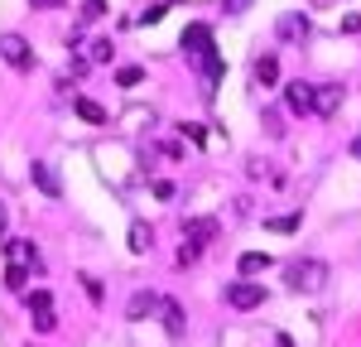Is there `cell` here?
I'll return each mask as SVG.
<instances>
[{
	"label": "cell",
	"instance_id": "1",
	"mask_svg": "<svg viewBox=\"0 0 361 347\" xmlns=\"http://www.w3.org/2000/svg\"><path fill=\"white\" fill-rule=\"evenodd\" d=\"M183 49L197 54V63L207 68V87H217V78H222V54L212 49V29L207 25H188L183 29Z\"/></svg>",
	"mask_w": 361,
	"mask_h": 347
},
{
	"label": "cell",
	"instance_id": "2",
	"mask_svg": "<svg viewBox=\"0 0 361 347\" xmlns=\"http://www.w3.org/2000/svg\"><path fill=\"white\" fill-rule=\"evenodd\" d=\"M323 280H328V265L323 260H289L284 265V289H299V294H308V289H323Z\"/></svg>",
	"mask_w": 361,
	"mask_h": 347
},
{
	"label": "cell",
	"instance_id": "3",
	"mask_svg": "<svg viewBox=\"0 0 361 347\" xmlns=\"http://www.w3.org/2000/svg\"><path fill=\"white\" fill-rule=\"evenodd\" d=\"M0 58L15 73H29L34 68V49H29V39H20V34H0Z\"/></svg>",
	"mask_w": 361,
	"mask_h": 347
},
{
	"label": "cell",
	"instance_id": "4",
	"mask_svg": "<svg viewBox=\"0 0 361 347\" xmlns=\"http://www.w3.org/2000/svg\"><path fill=\"white\" fill-rule=\"evenodd\" d=\"M313 102H318V87L313 83H289L284 87V106L294 116H313Z\"/></svg>",
	"mask_w": 361,
	"mask_h": 347
},
{
	"label": "cell",
	"instance_id": "5",
	"mask_svg": "<svg viewBox=\"0 0 361 347\" xmlns=\"http://www.w3.org/2000/svg\"><path fill=\"white\" fill-rule=\"evenodd\" d=\"M226 304H231V309H241V314H250V309H260V304H265V289L250 285V280H241V285L226 289Z\"/></svg>",
	"mask_w": 361,
	"mask_h": 347
},
{
	"label": "cell",
	"instance_id": "6",
	"mask_svg": "<svg viewBox=\"0 0 361 347\" xmlns=\"http://www.w3.org/2000/svg\"><path fill=\"white\" fill-rule=\"evenodd\" d=\"M5 260L10 265H25V270H39V251H34V241H25V236L5 241Z\"/></svg>",
	"mask_w": 361,
	"mask_h": 347
},
{
	"label": "cell",
	"instance_id": "7",
	"mask_svg": "<svg viewBox=\"0 0 361 347\" xmlns=\"http://www.w3.org/2000/svg\"><path fill=\"white\" fill-rule=\"evenodd\" d=\"M29 178H34V188H44L49 198H63V183H58V174L49 169V164H39V159H34V164H29Z\"/></svg>",
	"mask_w": 361,
	"mask_h": 347
},
{
	"label": "cell",
	"instance_id": "8",
	"mask_svg": "<svg viewBox=\"0 0 361 347\" xmlns=\"http://www.w3.org/2000/svg\"><path fill=\"white\" fill-rule=\"evenodd\" d=\"M159 318H164V333H169V338H183L188 318H183V309H178L173 299H159Z\"/></svg>",
	"mask_w": 361,
	"mask_h": 347
},
{
	"label": "cell",
	"instance_id": "9",
	"mask_svg": "<svg viewBox=\"0 0 361 347\" xmlns=\"http://www.w3.org/2000/svg\"><path fill=\"white\" fill-rule=\"evenodd\" d=\"M154 309H159V294L154 289H140L135 299L126 304V318H145V314H154Z\"/></svg>",
	"mask_w": 361,
	"mask_h": 347
},
{
	"label": "cell",
	"instance_id": "10",
	"mask_svg": "<svg viewBox=\"0 0 361 347\" xmlns=\"http://www.w3.org/2000/svg\"><path fill=\"white\" fill-rule=\"evenodd\" d=\"M279 39L304 44V39H308V20H304V15H284V20H279Z\"/></svg>",
	"mask_w": 361,
	"mask_h": 347
},
{
	"label": "cell",
	"instance_id": "11",
	"mask_svg": "<svg viewBox=\"0 0 361 347\" xmlns=\"http://www.w3.org/2000/svg\"><path fill=\"white\" fill-rule=\"evenodd\" d=\"M183 231H188V241H197V246H202V241H212V236H217V222H212V217H188V222H183Z\"/></svg>",
	"mask_w": 361,
	"mask_h": 347
},
{
	"label": "cell",
	"instance_id": "12",
	"mask_svg": "<svg viewBox=\"0 0 361 347\" xmlns=\"http://www.w3.org/2000/svg\"><path fill=\"white\" fill-rule=\"evenodd\" d=\"M337 102H342V87H318V102H313V116H333L337 111Z\"/></svg>",
	"mask_w": 361,
	"mask_h": 347
},
{
	"label": "cell",
	"instance_id": "13",
	"mask_svg": "<svg viewBox=\"0 0 361 347\" xmlns=\"http://www.w3.org/2000/svg\"><path fill=\"white\" fill-rule=\"evenodd\" d=\"M255 83H265V87H275V83H279V58H270V54L255 58Z\"/></svg>",
	"mask_w": 361,
	"mask_h": 347
},
{
	"label": "cell",
	"instance_id": "14",
	"mask_svg": "<svg viewBox=\"0 0 361 347\" xmlns=\"http://www.w3.org/2000/svg\"><path fill=\"white\" fill-rule=\"evenodd\" d=\"M73 111L82 116V121H92V126H102V121H106V111H102L97 102H87V97H73Z\"/></svg>",
	"mask_w": 361,
	"mask_h": 347
},
{
	"label": "cell",
	"instance_id": "15",
	"mask_svg": "<svg viewBox=\"0 0 361 347\" xmlns=\"http://www.w3.org/2000/svg\"><path fill=\"white\" fill-rule=\"evenodd\" d=\"M149 241H154L149 222H135V227H130V251H140V256H145V251H149Z\"/></svg>",
	"mask_w": 361,
	"mask_h": 347
},
{
	"label": "cell",
	"instance_id": "16",
	"mask_svg": "<svg viewBox=\"0 0 361 347\" xmlns=\"http://www.w3.org/2000/svg\"><path fill=\"white\" fill-rule=\"evenodd\" d=\"M265 265H270L265 251H250V256H241V275H255V270H265Z\"/></svg>",
	"mask_w": 361,
	"mask_h": 347
},
{
	"label": "cell",
	"instance_id": "17",
	"mask_svg": "<svg viewBox=\"0 0 361 347\" xmlns=\"http://www.w3.org/2000/svg\"><path fill=\"white\" fill-rule=\"evenodd\" d=\"M25 280H29L25 265H5V285H10V289H25Z\"/></svg>",
	"mask_w": 361,
	"mask_h": 347
},
{
	"label": "cell",
	"instance_id": "18",
	"mask_svg": "<svg viewBox=\"0 0 361 347\" xmlns=\"http://www.w3.org/2000/svg\"><path fill=\"white\" fill-rule=\"evenodd\" d=\"M116 83H121V87H140V83H145V68H121Z\"/></svg>",
	"mask_w": 361,
	"mask_h": 347
},
{
	"label": "cell",
	"instance_id": "19",
	"mask_svg": "<svg viewBox=\"0 0 361 347\" xmlns=\"http://www.w3.org/2000/svg\"><path fill=\"white\" fill-rule=\"evenodd\" d=\"M82 289H87V299H92V304H102V299H106L102 280H92V275H82Z\"/></svg>",
	"mask_w": 361,
	"mask_h": 347
},
{
	"label": "cell",
	"instance_id": "20",
	"mask_svg": "<svg viewBox=\"0 0 361 347\" xmlns=\"http://www.w3.org/2000/svg\"><path fill=\"white\" fill-rule=\"evenodd\" d=\"M29 309H34V314H39V309H54V294H49V289H34V294H29Z\"/></svg>",
	"mask_w": 361,
	"mask_h": 347
},
{
	"label": "cell",
	"instance_id": "21",
	"mask_svg": "<svg viewBox=\"0 0 361 347\" xmlns=\"http://www.w3.org/2000/svg\"><path fill=\"white\" fill-rule=\"evenodd\" d=\"M270 231H299V212H289V217H275V222H265Z\"/></svg>",
	"mask_w": 361,
	"mask_h": 347
},
{
	"label": "cell",
	"instance_id": "22",
	"mask_svg": "<svg viewBox=\"0 0 361 347\" xmlns=\"http://www.w3.org/2000/svg\"><path fill=\"white\" fill-rule=\"evenodd\" d=\"M34 328H39V333H54L58 323H54V309H39V314H34Z\"/></svg>",
	"mask_w": 361,
	"mask_h": 347
},
{
	"label": "cell",
	"instance_id": "23",
	"mask_svg": "<svg viewBox=\"0 0 361 347\" xmlns=\"http://www.w3.org/2000/svg\"><path fill=\"white\" fill-rule=\"evenodd\" d=\"M178 135H188L193 145H207V130H202V126H188V121L178 126Z\"/></svg>",
	"mask_w": 361,
	"mask_h": 347
},
{
	"label": "cell",
	"instance_id": "24",
	"mask_svg": "<svg viewBox=\"0 0 361 347\" xmlns=\"http://www.w3.org/2000/svg\"><path fill=\"white\" fill-rule=\"evenodd\" d=\"M82 15L87 20H102L106 15V0H82Z\"/></svg>",
	"mask_w": 361,
	"mask_h": 347
},
{
	"label": "cell",
	"instance_id": "25",
	"mask_svg": "<svg viewBox=\"0 0 361 347\" xmlns=\"http://www.w3.org/2000/svg\"><path fill=\"white\" fill-rule=\"evenodd\" d=\"M197 256H202V246H197V241H183V256H178V265H193Z\"/></svg>",
	"mask_w": 361,
	"mask_h": 347
},
{
	"label": "cell",
	"instance_id": "26",
	"mask_svg": "<svg viewBox=\"0 0 361 347\" xmlns=\"http://www.w3.org/2000/svg\"><path fill=\"white\" fill-rule=\"evenodd\" d=\"M92 58L106 63V58H111V39H97V44H92Z\"/></svg>",
	"mask_w": 361,
	"mask_h": 347
},
{
	"label": "cell",
	"instance_id": "27",
	"mask_svg": "<svg viewBox=\"0 0 361 347\" xmlns=\"http://www.w3.org/2000/svg\"><path fill=\"white\" fill-rule=\"evenodd\" d=\"M250 5H255V0H222V10H226V15H246Z\"/></svg>",
	"mask_w": 361,
	"mask_h": 347
},
{
	"label": "cell",
	"instance_id": "28",
	"mask_svg": "<svg viewBox=\"0 0 361 347\" xmlns=\"http://www.w3.org/2000/svg\"><path fill=\"white\" fill-rule=\"evenodd\" d=\"M159 20H164V5H154V10H145V15H140V25H159Z\"/></svg>",
	"mask_w": 361,
	"mask_h": 347
},
{
	"label": "cell",
	"instance_id": "29",
	"mask_svg": "<svg viewBox=\"0 0 361 347\" xmlns=\"http://www.w3.org/2000/svg\"><path fill=\"white\" fill-rule=\"evenodd\" d=\"M342 34H361V15H352V10H347V20H342Z\"/></svg>",
	"mask_w": 361,
	"mask_h": 347
},
{
	"label": "cell",
	"instance_id": "30",
	"mask_svg": "<svg viewBox=\"0 0 361 347\" xmlns=\"http://www.w3.org/2000/svg\"><path fill=\"white\" fill-rule=\"evenodd\" d=\"M5 231H10V207L0 202V236H5Z\"/></svg>",
	"mask_w": 361,
	"mask_h": 347
},
{
	"label": "cell",
	"instance_id": "31",
	"mask_svg": "<svg viewBox=\"0 0 361 347\" xmlns=\"http://www.w3.org/2000/svg\"><path fill=\"white\" fill-rule=\"evenodd\" d=\"M29 5H39V10H58L63 0H29Z\"/></svg>",
	"mask_w": 361,
	"mask_h": 347
},
{
	"label": "cell",
	"instance_id": "32",
	"mask_svg": "<svg viewBox=\"0 0 361 347\" xmlns=\"http://www.w3.org/2000/svg\"><path fill=\"white\" fill-rule=\"evenodd\" d=\"M352 154H357V159H361V135H357V140H352Z\"/></svg>",
	"mask_w": 361,
	"mask_h": 347
}]
</instances>
